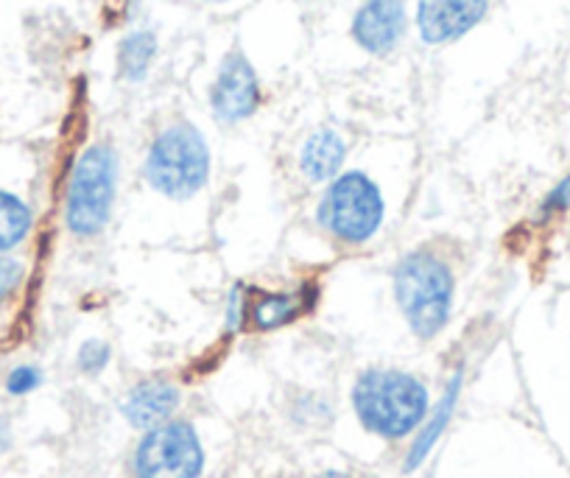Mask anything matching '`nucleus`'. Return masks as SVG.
<instances>
[{
	"label": "nucleus",
	"instance_id": "1",
	"mask_svg": "<svg viewBox=\"0 0 570 478\" xmlns=\"http://www.w3.org/2000/svg\"><path fill=\"white\" fill-rule=\"evenodd\" d=\"M392 291L405 325L420 342H431L445 331L456 296V274L445 255L431 246L405 252L392 269Z\"/></svg>",
	"mask_w": 570,
	"mask_h": 478
},
{
	"label": "nucleus",
	"instance_id": "2",
	"mask_svg": "<svg viewBox=\"0 0 570 478\" xmlns=\"http://www.w3.org/2000/svg\"><path fill=\"white\" fill-rule=\"evenodd\" d=\"M353 409L366 431L394 442L420 431L431 411V394L411 372L372 367L355 381Z\"/></svg>",
	"mask_w": 570,
	"mask_h": 478
},
{
	"label": "nucleus",
	"instance_id": "3",
	"mask_svg": "<svg viewBox=\"0 0 570 478\" xmlns=\"http://www.w3.org/2000/svg\"><path fill=\"white\" fill-rule=\"evenodd\" d=\"M142 177L168 199L183 202L199 194L210 179V146L205 135L188 120L168 124L146 152Z\"/></svg>",
	"mask_w": 570,
	"mask_h": 478
},
{
	"label": "nucleus",
	"instance_id": "4",
	"mask_svg": "<svg viewBox=\"0 0 570 478\" xmlns=\"http://www.w3.org/2000/svg\"><path fill=\"white\" fill-rule=\"evenodd\" d=\"M118 196V152L92 143L76 157L65 191V224L76 238H96L107 230Z\"/></svg>",
	"mask_w": 570,
	"mask_h": 478
},
{
	"label": "nucleus",
	"instance_id": "5",
	"mask_svg": "<svg viewBox=\"0 0 570 478\" xmlns=\"http://www.w3.org/2000/svg\"><path fill=\"white\" fill-rule=\"evenodd\" d=\"M386 216V202L381 188L364 172H344L322 194L316 207V222L347 246H361L375 238Z\"/></svg>",
	"mask_w": 570,
	"mask_h": 478
},
{
	"label": "nucleus",
	"instance_id": "6",
	"mask_svg": "<svg viewBox=\"0 0 570 478\" xmlns=\"http://www.w3.org/2000/svg\"><path fill=\"white\" fill-rule=\"evenodd\" d=\"M131 467L135 478H199L205 448L190 422L166 420L142 433Z\"/></svg>",
	"mask_w": 570,
	"mask_h": 478
},
{
	"label": "nucleus",
	"instance_id": "7",
	"mask_svg": "<svg viewBox=\"0 0 570 478\" xmlns=\"http://www.w3.org/2000/svg\"><path fill=\"white\" fill-rule=\"evenodd\" d=\"M263 104V87L257 70L244 51H229L218 65V74L210 85V113L222 124L233 126L252 118Z\"/></svg>",
	"mask_w": 570,
	"mask_h": 478
},
{
	"label": "nucleus",
	"instance_id": "8",
	"mask_svg": "<svg viewBox=\"0 0 570 478\" xmlns=\"http://www.w3.org/2000/svg\"><path fill=\"white\" fill-rule=\"evenodd\" d=\"M490 12V0H420L416 29L428 46H448L462 40Z\"/></svg>",
	"mask_w": 570,
	"mask_h": 478
},
{
	"label": "nucleus",
	"instance_id": "9",
	"mask_svg": "<svg viewBox=\"0 0 570 478\" xmlns=\"http://www.w3.org/2000/svg\"><path fill=\"white\" fill-rule=\"evenodd\" d=\"M409 18L403 0H364L353 18V40L372 57H386L403 42Z\"/></svg>",
	"mask_w": 570,
	"mask_h": 478
},
{
	"label": "nucleus",
	"instance_id": "10",
	"mask_svg": "<svg viewBox=\"0 0 570 478\" xmlns=\"http://www.w3.org/2000/svg\"><path fill=\"white\" fill-rule=\"evenodd\" d=\"M316 300H320V289L308 283L294 291H252L249 325L261 333L279 331L314 311Z\"/></svg>",
	"mask_w": 570,
	"mask_h": 478
},
{
	"label": "nucleus",
	"instance_id": "11",
	"mask_svg": "<svg viewBox=\"0 0 570 478\" xmlns=\"http://www.w3.org/2000/svg\"><path fill=\"white\" fill-rule=\"evenodd\" d=\"M179 400L183 394H179L177 383L166 381V378H151L126 392V398L120 400V414L137 431H149V428L171 420Z\"/></svg>",
	"mask_w": 570,
	"mask_h": 478
},
{
	"label": "nucleus",
	"instance_id": "12",
	"mask_svg": "<svg viewBox=\"0 0 570 478\" xmlns=\"http://www.w3.org/2000/svg\"><path fill=\"white\" fill-rule=\"evenodd\" d=\"M347 159V140L331 126H322L299 148V172L308 183H331L342 174Z\"/></svg>",
	"mask_w": 570,
	"mask_h": 478
},
{
	"label": "nucleus",
	"instance_id": "13",
	"mask_svg": "<svg viewBox=\"0 0 570 478\" xmlns=\"http://www.w3.org/2000/svg\"><path fill=\"white\" fill-rule=\"evenodd\" d=\"M462 381H464V372L459 370L456 375L451 378V383L445 387V392H442L440 403L428 411L425 422L420 426V433H416L414 445H411V450H409V459H405V470H416V467H420L422 461L428 459V453L436 448L440 437L445 433L448 422H451L453 411H456L459 394H462Z\"/></svg>",
	"mask_w": 570,
	"mask_h": 478
},
{
	"label": "nucleus",
	"instance_id": "14",
	"mask_svg": "<svg viewBox=\"0 0 570 478\" xmlns=\"http://www.w3.org/2000/svg\"><path fill=\"white\" fill-rule=\"evenodd\" d=\"M157 57V37L155 31H131L120 40L118 46V76L124 81H142L149 76L151 65H155Z\"/></svg>",
	"mask_w": 570,
	"mask_h": 478
},
{
	"label": "nucleus",
	"instance_id": "15",
	"mask_svg": "<svg viewBox=\"0 0 570 478\" xmlns=\"http://www.w3.org/2000/svg\"><path fill=\"white\" fill-rule=\"evenodd\" d=\"M35 224V213L14 194L0 191V252H12L23 244Z\"/></svg>",
	"mask_w": 570,
	"mask_h": 478
},
{
	"label": "nucleus",
	"instance_id": "16",
	"mask_svg": "<svg viewBox=\"0 0 570 478\" xmlns=\"http://www.w3.org/2000/svg\"><path fill=\"white\" fill-rule=\"evenodd\" d=\"M249 302H252V289L244 283H235L233 291L227 296V311H224V319H227V331H244L249 325Z\"/></svg>",
	"mask_w": 570,
	"mask_h": 478
},
{
	"label": "nucleus",
	"instance_id": "17",
	"mask_svg": "<svg viewBox=\"0 0 570 478\" xmlns=\"http://www.w3.org/2000/svg\"><path fill=\"white\" fill-rule=\"evenodd\" d=\"M570 211V174H564L557 185L546 194V199L537 207V222H551Z\"/></svg>",
	"mask_w": 570,
	"mask_h": 478
},
{
	"label": "nucleus",
	"instance_id": "18",
	"mask_svg": "<svg viewBox=\"0 0 570 478\" xmlns=\"http://www.w3.org/2000/svg\"><path fill=\"white\" fill-rule=\"evenodd\" d=\"M109 359H112L109 344L101 342V339H90V342H85L79 348V359H76V364H79V370L85 372V375H98V372L107 370Z\"/></svg>",
	"mask_w": 570,
	"mask_h": 478
},
{
	"label": "nucleus",
	"instance_id": "19",
	"mask_svg": "<svg viewBox=\"0 0 570 478\" xmlns=\"http://www.w3.org/2000/svg\"><path fill=\"white\" fill-rule=\"evenodd\" d=\"M40 387H42V372L31 364L14 367L7 378V392L18 394V398H23V394L35 392V389Z\"/></svg>",
	"mask_w": 570,
	"mask_h": 478
},
{
	"label": "nucleus",
	"instance_id": "20",
	"mask_svg": "<svg viewBox=\"0 0 570 478\" xmlns=\"http://www.w3.org/2000/svg\"><path fill=\"white\" fill-rule=\"evenodd\" d=\"M23 277H26L23 263L14 261V257L0 255V302L9 300V296L20 289Z\"/></svg>",
	"mask_w": 570,
	"mask_h": 478
},
{
	"label": "nucleus",
	"instance_id": "21",
	"mask_svg": "<svg viewBox=\"0 0 570 478\" xmlns=\"http://www.w3.org/2000/svg\"><path fill=\"white\" fill-rule=\"evenodd\" d=\"M12 445V428H9V420L0 417V453Z\"/></svg>",
	"mask_w": 570,
	"mask_h": 478
},
{
	"label": "nucleus",
	"instance_id": "22",
	"mask_svg": "<svg viewBox=\"0 0 570 478\" xmlns=\"http://www.w3.org/2000/svg\"><path fill=\"white\" fill-rule=\"evenodd\" d=\"M316 478H358V476H353V472H344V470H325V472H320Z\"/></svg>",
	"mask_w": 570,
	"mask_h": 478
},
{
	"label": "nucleus",
	"instance_id": "23",
	"mask_svg": "<svg viewBox=\"0 0 570 478\" xmlns=\"http://www.w3.org/2000/svg\"><path fill=\"white\" fill-rule=\"evenodd\" d=\"M213 3H224V0H213Z\"/></svg>",
	"mask_w": 570,
	"mask_h": 478
}]
</instances>
